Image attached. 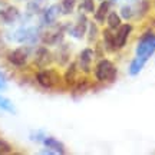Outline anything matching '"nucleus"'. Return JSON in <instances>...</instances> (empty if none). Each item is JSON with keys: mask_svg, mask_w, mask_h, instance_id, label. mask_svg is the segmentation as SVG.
I'll return each mask as SVG.
<instances>
[{"mask_svg": "<svg viewBox=\"0 0 155 155\" xmlns=\"http://www.w3.org/2000/svg\"><path fill=\"white\" fill-rule=\"evenodd\" d=\"M155 53V32L147 29L144 33L141 35L137 40L135 46V56L128 66V73L131 76H138L145 68L147 62Z\"/></svg>", "mask_w": 155, "mask_h": 155, "instance_id": "obj_1", "label": "nucleus"}, {"mask_svg": "<svg viewBox=\"0 0 155 155\" xmlns=\"http://www.w3.org/2000/svg\"><path fill=\"white\" fill-rule=\"evenodd\" d=\"M118 65L114 58H99L95 61L94 69L91 76L95 82V89L104 88L106 85H111L118 79Z\"/></svg>", "mask_w": 155, "mask_h": 155, "instance_id": "obj_2", "label": "nucleus"}, {"mask_svg": "<svg viewBox=\"0 0 155 155\" xmlns=\"http://www.w3.org/2000/svg\"><path fill=\"white\" fill-rule=\"evenodd\" d=\"M35 81L42 89L52 91V89H59L65 86L63 83V76L56 68H40L38 72L35 73Z\"/></svg>", "mask_w": 155, "mask_h": 155, "instance_id": "obj_3", "label": "nucleus"}, {"mask_svg": "<svg viewBox=\"0 0 155 155\" xmlns=\"http://www.w3.org/2000/svg\"><path fill=\"white\" fill-rule=\"evenodd\" d=\"M40 35L42 32L36 26H22V28L16 29L15 32H12L9 39L16 43L35 45L38 40H40Z\"/></svg>", "mask_w": 155, "mask_h": 155, "instance_id": "obj_4", "label": "nucleus"}, {"mask_svg": "<svg viewBox=\"0 0 155 155\" xmlns=\"http://www.w3.org/2000/svg\"><path fill=\"white\" fill-rule=\"evenodd\" d=\"M66 29H68V23H65V25L56 23L53 26L48 28V30L42 32V35H40L42 43L46 45V46H58V45H61L62 42H65Z\"/></svg>", "mask_w": 155, "mask_h": 155, "instance_id": "obj_5", "label": "nucleus"}, {"mask_svg": "<svg viewBox=\"0 0 155 155\" xmlns=\"http://www.w3.org/2000/svg\"><path fill=\"white\" fill-rule=\"evenodd\" d=\"M88 23H89L88 15H86V13H83V12L78 10L75 22H73V23H68L66 35H69L71 38L76 39V40H82V39H85V35H86Z\"/></svg>", "mask_w": 155, "mask_h": 155, "instance_id": "obj_6", "label": "nucleus"}, {"mask_svg": "<svg viewBox=\"0 0 155 155\" xmlns=\"http://www.w3.org/2000/svg\"><path fill=\"white\" fill-rule=\"evenodd\" d=\"M76 65L79 68V72L82 75H91L92 73V69H94V65H95V52H94V48L89 45V46H85L76 56Z\"/></svg>", "mask_w": 155, "mask_h": 155, "instance_id": "obj_7", "label": "nucleus"}, {"mask_svg": "<svg viewBox=\"0 0 155 155\" xmlns=\"http://www.w3.org/2000/svg\"><path fill=\"white\" fill-rule=\"evenodd\" d=\"M29 59H30V48L28 46H20L6 53V61L16 69H23L29 63Z\"/></svg>", "mask_w": 155, "mask_h": 155, "instance_id": "obj_8", "label": "nucleus"}, {"mask_svg": "<svg viewBox=\"0 0 155 155\" xmlns=\"http://www.w3.org/2000/svg\"><path fill=\"white\" fill-rule=\"evenodd\" d=\"M132 33H134V26L129 22L122 23L116 30H114V42H115L116 52H121V50L127 48Z\"/></svg>", "mask_w": 155, "mask_h": 155, "instance_id": "obj_9", "label": "nucleus"}, {"mask_svg": "<svg viewBox=\"0 0 155 155\" xmlns=\"http://www.w3.org/2000/svg\"><path fill=\"white\" fill-rule=\"evenodd\" d=\"M91 91H96L95 89V82L91 75H79L75 83L69 88V92L73 95V96H82V95L88 94Z\"/></svg>", "mask_w": 155, "mask_h": 155, "instance_id": "obj_10", "label": "nucleus"}, {"mask_svg": "<svg viewBox=\"0 0 155 155\" xmlns=\"http://www.w3.org/2000/svg\"><path fill=\"white\" fill-rule=\"evenodd\" d=\"M61 16H62L61 6L58 3H53V5L42 9V12H40V25L45 26V28H50V26L58 23Z\"/></svg>", "mask_w": 155, "mask_h": 155, "instance_id": "obj_11", "label": "nucleus"}, {"mask_svg": "<svg viewBox=\"0 0 155 155\" xmlns=\"http://www.w3.org/2000/svg\"><path fill=\"white\" fill-rule=\"evenodd\" d=\"M55 62V53L45 45V46H39L38 49L35 50L33 55V63L35 66L40 68H48Z\"/></svg>", "mask_w": 155, "mask_h": 155, "instance_id": "obj_12", "label": "nucleus"}, {"mask_svg": "<svg viewBox=\"0 0 155 155\" xmlns=\"http://www.w3.org/2000/svg\"><path fill=\"white\" fill-rule=\"evenodd\" d=\"M58 49L55 52V62L59 66L65 68L71 61H73V48L72 43H68V42H62L61 45L56 46Z\"/></svg>", "mask_w": 155, "mask_h": 155, "instance_id": "obj_13", "label": "nucleus"}, {"mask_svg": "<svg viewBox=\"0 0 155 155\" xmlns=\"http://www.w3.org/2000/svg\"><path fill=\"white\" fill-rule=\"evenodd\" d=\"M112 9H114V5H112L109 0H101V2H98L96 9H95V12L92 13V20L104 28V26H105L106 16H108V13H109Z\"/></svg>", "mask_w": 155, "mask_h": 155, "instance_id": "obj_14", "label": "nucleus"}, {"mask_svg": "<svg viewBox=\"0 0 155 155\" xmlns=\"http://www.w3.org/2000/svg\"><path fill=\"white\" fill-rule=\"evenodd\" d=\"M101 45L108 56H115L118 53L115 49V42H114V30L105 26L102 28V33H101Z\"/></svg>", "mask_w": 155, "mask_h": 155, "instance_id": "obj_15", "label": "nucleus"}, {"mask_svg": "<svg viewBox=\"0 0 155 155\" xmlns=\"http://www.w3.org/2000/svg\"><path fill=\"white\" fill-rule=\"evenodd\" d=\"M81 72H79V68L76 65V61L73 59L68 63L66 66H65V72L62 73V76H63V83H65V88L69 89L72 86L75 81H76L78 78H79Z\"/></svg>", "mask_w": 155, "mask_h": 155, "instance_id": "obj_16", "label": "nucleus"}, {"mask_svg": "<svg viewBox=\"0 0 155 155\" xmlns=\"http://www.w3.org/2000/svg\"><path fill=\"white\" fill-rule=\"evenodd\" d=\"M20 19V10L15 6H6L0 10V22L5 25H12Z\"/></svg>", "mask_w": 155, "mask_h": 155, "instance_id": "obj_17", "label": "nucleus"}, {"mask_svg": "<svg viewBox=\"0 0 155 155\" xmlns=\"http://www.w3.org/2000/svg\"><path fill=\"white\" fill-rule=\"evenodd\" d=\"M42 144L48 148L46 152H49V154H65L66 152V147L63 145V142L56 139L55 137H45Z\"/></svg>", "mask_w": 155, "mask_h": 155, "instance_id": "obj_18", "label": "nucleus"}, {"mask_svg": "<svg viewBox=\"0 0 155 155\" xmlns=\"http://www.w3.org/2000/svg\"><path fill=\"white\" fill-rule=\"evenodd\" d=\"M101 33H102V26H99L96 22L94 20H89L88 23V29H86V35H85V39L91 46L95 45L98 40H101Z\"/></svg>", "mask_w": 155, "mask_h": 155, "instance_id": "obj_19", "label": "nucleus"}, {"mask_svg": "<svg viewBox=\"0 0 155 155\" xmlns=\"http://www.w3.org/2000/svg\"><path fill=\"white\" fill-rule=\"evenodd\" d=\"M122 23H124V20H122L121 15H119L116 10H114V9H112V10L108 13V16H106L105 28L111 29V30H116V29L119 28Z\"/></svg>", "mask_w": 155, "mask_h": 155, "instance_id": "obj_20", "label": "nucleus"}, {"mask_svg": "<svg viewBox=\"0 0 155 155\" xmlns=\"http://www.w3.org/2000/svg\"><path fill=\"white\" fill-rule=\"evenodd\" d=\"M78 5H79V0H61L59 6L62 10V16H72L76 12Z\"/></svg>", "mask_w": 155, "mask_h": 155, "instance_id": "obj_21", "label": "nucleus"}, {"mask_svg": "<svg viewBox=\"0 0 155 155\" xmlns=\"http://www.w3.org/2000/svg\"><path fill=\"white\" fill-rule=\"evenodd\" d=\"M78 9L79 12H83L86 15H92L96 9V0H79Z\"/></svg>", "mask_w": 155, "mask_h": 155, "instance_id": "obj_22", "label": "nucleus"}, {"mask_svg": "<svg viewBox=\"0 0 155 155\" xmlns=\"http://www.w3.org/2000/svg\"><path fill=\"white\" fill-rule=\"evenodd\" d=\"M0 109H2V111H5V112H9V114H15V112H16L15 105H13L7 98L2 96V95H0Z\"/></svg>", "mask_w": 155, "mask_h": 155, "instance_id": "obj_23", "label": "nucleus"}, {"mask_svg": "<svg viewBox=\"0 0 155 155\" xmlns=\"http://www.w3.org/2000/svg\"><path fill=\"white\" fill-rule=\"evenodd\" d=\"M12 152H13V145L6 139L0 138V154H12Z\"/></svg>", "mask_w": 155, "mask_h": 155, "instance_id": "obj_24", "label": "nucleus"}, {"mask_svg": "<svg viewBox=\"0 0 155 155\" xmlns=\"http://www.w3.org/2000/svg\"><path fill=\"white\" fill-rule=\"evenodd\" d=\"M6 88V78L5 75L0 72V89H5Z\"/></svg>", "mask_w": 155, "mask_h": 155, "instance_id": "obj_25", "label": "nucleus"}, {"mask_svg": "<svg viewBox=\"0 0 155 155\" xmlns=\"http://www.w3.org/2000/svg\"><path fill=\"white\" fill-rule=\"evenodd\" d=\"M148 29H150V30H152V32H155V19L150 23V28H148Z\"/></svg>", "mask_w": 155, "mask_h": 155, "instance_id": "obj_26", "label": "nucleus"}, {"mask_svg": "<svg viewBox=\"0 0 155 155\" xmlns=\"http://www.w3.org/2000/svg\"><path fill=\"white\" fill-rule=\"evenodd\" d=\"M112 5H118V3H121V2H124V0H109Z\"/></svg>", "mask_w": 155, "mask_h": 155, "instance_id": "obj_27", "label": "nucleus"}]
</instances>
